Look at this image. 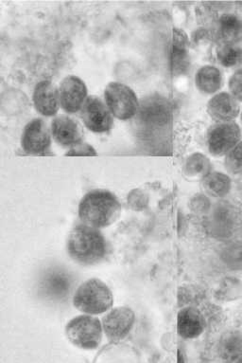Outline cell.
<instances>
[{
	"label": "cell",
	"mask_w": 242,
	"mask_h": 363,
	"mask_svg": "<svg viewBox=\"0 0 242 363\" xmlns=\"http://www.w3.org/2000/svg\"><path fill=\"white\" fill-rule=\"evenodd\" d=\"M67 250L78 264L93 266L106 257L108 244L100 229L81 223L70 230Z\"/></svg>",
	"instance_id": "obj_1"
},
{
	"label": "cell",
	"mask_w": 242,
	"mask_h": 363,
	"mask_svg": "<svg viewBox=\"0 0 242 363\" xmlns=\"http://www.w3.org/2000/svg\"><path fill=\"white\" fill-rule=\"evenodd\" d=\"M120 213V201L108 190L90 191L79 204L78 216L81 223L98 229L115 223Z\"/></svg>",
	"instance_id": "obj_2"
},
{
	"label": "cell",
	"mask_w": 242,
	"mask_h": 363,
	"mask_svg": "<svg viewBox=\"0 0 242 363\" xmlns=\"http://www.w3.org/2000/svg\"><path fill=\"white\" fill-rule=\"evenodd\" d=\"M114 296L109 286L98 278L84 281L73 295V305L83 314L100 315L112 308Z\"/></svg>",
	"instance_id": "obj_3"
},
{
	"label": "cell",
	"mask_w": 242,
	"mask_h": 363,
	"mask_svg": "<svg viewBox=\"0 0 242 363\" xmlns=\"http://www.w3.org/2000/svg\"><path fill=\"white\" fill-rule=\"evenodd\" d=\"M103 333V323L94 315L83 314L73 318L66 328V335L69 342L83 350L98 348Z\"/></svg>",
	"instance_id": "obj_4"
},
{
	"label": "cell",
	"mask_w": 242,
	"mask_h": 363,
	"mask_svg": "<svg viewBox=\"0 0 242 363\" xmlns=\"http://www.w3.org/2000/svg\"><path fill=\"white\" fill-rule=\"evenodd\" d=\"M103 97L107 108L115 119L132 120L139 111V100L134 90L120 82H111L107 84Z\"/></svg>",
	"instance_id": "obj_5"
},
{
	"label": "cell",
	"mask_w": 242,
	"mask_h": 363,
	"mask_svg": "<svg viewBox=\"0 0 242 363\" xmlns=\"http://www.w3.org/2000/svg\"><path fill=\"white\" fill-rule=\"evenodd\" d=\"M74 284V277L69 270L50 267L39 277L38 294L49 302L62 303L71 295Z\"/></svg>",
	"instance_id": "obj_6"
},
{
	"label": "cell",
	"mask_w": 242,
	"mask_h": 363,
	"mask_svg": "<svg viewBox=\"0 0 242 363\" xmlns=\"http://www.w3.org/2000/svg\"><path fill=\"white\" fill-rule=\"evenodd\" d=\"M241 140V128L235 121L215 123L207 130L208 151L215 157H224Z\"/></svg>",
	"instance_id": "obj_7"
},
{
	"label": "cell",
	"mask_w": 242,
	"mask_h": 363,
	"mask_svg": "<svg viewBox=\"0 0 242 363\" xmlns=\"http://www.w3.org/2000/svg\"><path fill=\"white\" fill-rule=\"evenodd\" d=\"M80 115L84 126L94 133H107L114 125V117L107 108L105 102L96 95L87 98Z\"/></svg>",
	"instance_id": "obj_8"
},
{
	"label": "cell",
	"mask_w": 242,
	"mask_h": 363,
	"mask_svg": "<svg viewBox=\"0 0 242 363\" xmlns=\"http://www.w3.org/2000/svg\"><path fill=\"white\" fill-rule=\"evenodd\" d=\"M136 323V314L127 306H118L107 311L103 318V332L111 342H120L130 333Z\"/></svg>",
	"instance_id": "obj_9"
},
{
	"label": "cell",
	"mask_w": 242,
	"mask_h": 363,
	"mask_svg": "<svg viewBox=\"0 0 242 363\" xmlns=\"http://www.w3.org/2000/svg\"><path fill=\"white\" fill-rule=\"evenodd\" d=\"M58 89L61 108L67 114L79 113L89 97L86 83L78 76H67L61 81Z\"/></svg>",
	"instance_id": "obj_10"
},
{
	"label": "cell",
	"mask_w": 242,
	"mask_h": 363,
	"mask_svg": "<svg viewBox=\"0 0 242 363\" xmlns=\"http://www.w3.org/2000/svg\"><path fill=\"white\" fill-rule=\"evenodd\" d=\"M52 132L40 118L28 123L21 136V146L25 153L42 155L46 153L52 145Z\"/></svg>",
	"instance_id": "obj_11"
},
{
	"label": "cell",
	"mask_w": 242,
	"mask_h": 363,
	"mask_svg": "<svg viewBox=\"0 0 242 363\" xmlns=\"http://www.w3.org/2000/svg\"><path fill=\"white\" fill-rule=\"evenodd\" d=\"M50 132L53 140L64 147H72L83 140V126L69 115L56 116L50 125Z\"/></svg>",
	"instance_id": "obj_12"
},
{
	"label": "cell",
	"mask_w": 242,
	"mask_h": 363,
	"mask_svg": "<svg viewBox=\"0 0 242 363\" xmlns=\"http://www.w3.org/2000/svg\"><path fill=\"white\" fill-rule=\"evenodd\" d=\"M33 102L36 111L42 116H56L61 108L58 87L52 81L39 82L33 89Z\"/></svg>",
	"instance_id": "obj_13"
},
{
	"label": "cell",
	"mask_w": 242,
	"mask_h": 363,
	"mask_svg": "<svg viewBox=\"0 0 242 363\" xmlns=\"http://www.w3.org/2000/svg\"><path fill=\"white\" fill-rule=\"evenodd\" d=\"M207 111L216 123L234 122L241 115V106L229 92H218L208 101Z\"/></svg>",
	"instance_id": "obj_14"
},
{
	"label": "cell",
	"mask_w": 242,
	"mask_h": 363,
	"mask_svg": "<svg viewBox=\"0 0 242 363\" xmlns=\"http://www.w3.org/2000/svg\"><path fill=\"white\" fill-rule=\"evenodd\" d=\"M205 329L204 314L196 306H184L177 315V332L185 340L201 336Z\"/></svg>",
	"instance_id": "obj_15"
},
{
	"label": "cell",
	"mask_w": 242,
	"mask_h": 363,
	"mask_svg": "<svg viewBox=\"0 0 242 363\" xmlns=\"http://www.w3.org/2000/svg\"><path fill=\"white\" fill-rule=\"evenodd\" d=\"M140 121L149 125H165L171 120V106L165 98L151 97L144 103L140 104Z\"/></svg>",
	"instance_id": "obj_16"
},
{
	"label": "cell",
	"mask_w": 242,
	"mask_h": 363,
	"mask_svg": "<svg viewBox=\"0 0 242 363\" xmlns=\"http://www.w3.org/2000/svg\"><path fill=\"white\" fill-rule=\"evenodd\" d=\"M190 40L183 30L174 29L171 38V63L175 74H184L190 67Z\"/></svg>",
	"instance_id": "obj_17"
},
{
	"label": "cell",
	"mask_w": 242,
	"mask_h": 363,
	"mask_svg": "<svg viewBox=\"0 0 242 363\" xmlns=\"http://www.w3.org/2000/svg\"><path fill=\"white\" fill-rule=\"evenodd\" d=\"M195 84L202 94L215 95L224 84V76L218 67L212 65H205L196 72Z\"/></svg>",
	"instance_id": "obj_18"
},
{
	"label": "cell",
	"mask_w": 242,
	"mask_h": 363,
	"mask_svg": "<svg viewBox=\"0 0 242 363\" xmlns=\"http://www.w3.org/2000/svg\"><path fill=\"white\" fill-rule=\"evenodd\" d=\"M218 36L221 43L238 45L242 41V19L232 13H225L219 19Z\"/></svg>",
	"instance_id": "obj_19"
},
{
	"label": "cell",
	"mask_w": 242,
	"mask_h": 363,
	"mask_svg": "<svg viewBox=\"0 0 242 363\" xmlns=\"http://www.w3.org/2000/svg\"><path fill=\"white\" fill-rule=\"evenodd\" d=\"M202 188L211 198L222 199L230 193L232 180L227 174L211 171L202 179Z\"/></svg>",
	"instance_id": "obj_20"
},
{
	"label": "cell",
	"mask_w": 242,
	"mask_h": 363,
	"mask_svg": "<svg viewBox=\"0 0 242 363\" xmlns=\"http://www.w3.org/2000/svg\"><path fill=\"white\" fill-rule=\"evenodd\" d=\"M210 160L205 155L199 153L191 154L185 160L184 173L188 179H204L211 172Z\"/></svg>",
	"instance_id": "obj_21"
},
{
	"label": "cell",
	"mask_w": 242,
	"mask_h": 363,
	"mask_svg": "<svg viewBox=\"0 0 242 363\" xmlns=\"http://www.w3.org/2000/svg\"><path fill=\"white\" fill-rule=\"evenodd\" d=\"M219 302L232 303L242 299V280L235 277H225L219 283L215 294Z\"/></svg>",
	"instance_id": "obj_22"
},
{
	"label": "cell",
	"mask_w": 242,
	"mask_h": 363,
	"mask_svg": "<svg viewBox=\"0 0 242 363\" xmlns=\"http://www.w3.org/2000/svg\"><path fill=\"white\" fill-rule=\"evenodd\" d=\"M219 64L226 69H236L242 65V48L238 45L221 43L216 48Z\"/></svg>",
	"instance_id": "obj_23"
},
{
	"label": "cell",
	"mask_w": 242,
	"mask_h": 363,
	"mask_svg": "<svg viewBox=\"0 0 242 363\" xmlns=\"http://www.w3.org/2000/svg\"><path fill=\"white\" fill-rule=\"evenodd\" d=\"M221 354L222 357L232 362H238L242 359V335L238 332H230L221 340Z\"/></svg>",
	"instance_id": "obj_24"
},
{
	"label": "cell",
	"mask_w": 242,
	"mask_h": 363,
	"mask_svg": "<svg viewBox=\"0 0 242 363\" xmlns=\"http://www.w3.org/2000/svg\"><path fill=\"white\" fill-rule=\"evenodd\" d=\"M224 167L234 176H242V140L225 155Z\"/></svg>",
	"instance_id": "obj_25"
},
{
	"label": "cell",
	"mask_w": 242,
	"mask_h": 363,
	"mask_svg": "<svg viewBox=\"0 0 242 363\" xmlns=\"http://www.w3.org/2000/svg\"><path fill=\"white\" fill-rule=\"evenodd\" d=\"M204 298V292L197 286H183L178 291L179 305L183 306H196Z\"/></svg>",
	"instance_id": "obj_26"
},
{
	"label": "cell",
	"mask_w": 242,
	"mask_h": 363,
	"mask_svg": "<svg viewBox=\"0 0 242 363\" xmlns=\"http://www.w3.org/2000/svg\"><path fill=\"white\" fill-rule=\"evenodd\" d=\"M127 202L131 209L137 211V212H142L147 209L150 198L148 194L142 189H134L131 191L127 196Z\"/></svg>",
	"instance_id": "obj_27"
},
{
	"label": "cell",
	"mask_w": 242,
	"mask_h": 363,
	"mask_svg": "<svg viewBox=\"0 0 242 363\" xmlns=\"http://www.w3.org/2000/svg\"><path fill=\"white\" fill-rule=\"evenodd\" d=\"M229 94L238 103H242V69L236 70L228 81Z\"/></svg>",
	"instance_id": "obj_28"
},
{
	"label": "cell",
	"mask_w": 242,
	"mask_h": 363,
	"mask_svg": "<svg viewBox=\"0 0 242 363\" xmlns=\"http://www.w3.org/2000/svg\"><path fill=\"white\" fill-rule=\"evenodd\" d=\"M97 155V150L91 145L83 140L78 145L69 148L66 157H96Z\"/></svg>",
	"instance_id": "obj_29"
},
{
	"label": "cell",
	"mask_w": 242,
	"mask_h": 363,
	"mask_svg": "<svg viewBox=\"0 0 242 363\" xmlns=\"http://www.w3.org/2000/svg\"><path fill=\"white\" fill-rule=\"evenodd\" d=\"M191 210L195 213H205L210 209V201L205 195H196L190 201Z\"/></svg>",
	"instance_id": "obj_30"
},
{
	"label": "cell",
	"mask_w": 242,
	"mask_h": 363,
	"mask_svg": "<svg viewBox=\"0 0 242 363\" xmlns=\"http://www.w3.org/2000/svg\"><path fill=\"white\" fill-rule=\"evenodd\" d=\"M239 116H241V123H242V111H241V115H239Z\"/></svg>",
	"instance_id": "obj_31"
}]
</instances>
